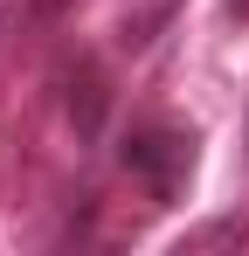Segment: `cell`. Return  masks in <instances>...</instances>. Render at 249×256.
<instances>
[{"label": "cell", "instance_id": "5b68a950", "mask_svg": "<svg viewBox=\"0 0 249 256\" xmlns=\"http://www.w3.org/2000/svg\"><path fill=\"white\" fill-rule=\"evenodd\" d=\"M228 14H236V21H249V0H228Z\"/></svg>", "mask_w": 249, "mask_h": 256}, {"label": "cell", "instance_id": "7a4b0ae2", "mask_svg": "<svg viewBox=\"0 0 249 256\" xmlns=\"http://www.w3.org/2000/svg\"><path fill=\"white\" fill-rule=\"evenodd\" d=\"M62 104H70V125H76L83 138L104 125V76H97V62H76V70L62 76Z\"/></svg>", "mask_w": 249, "mask_h": 256}, {"label": "cell", "instance_id": "3957f363", "mask_svg": "<svg viewBox=\"0 0 249 256\" xmlns=\"http://www.w3.org/2000/svg\"><path fill=\"white\" fill-rule=\"evenodd\" d=\"M173 7H180V0H138V7L124 14V35H118V42H124V48H146L166 21H173Z\"/></svg>", "mask_w": 249, "mask_h": 256}, {"label": "cell", "instance_id": "6da1fadb", "mask_svg": "<svg viewBox=\"0 0 249 256\" xmlns=\"http://www.w3.org/2000/svg\"><path fill=\"white\" fill-rule=\"evenodd\" d=\"M124 166L146 173L160 194H173V187H180V173L194 166V146H187L180 132H132V138H124Z\"/></svg>", "mask_w": 249, "mask_h": 256}, {"label": "cell", "instance_id": "277c9868", "mask_svg": "<svg viewBox=\"0 0 249 256\" xmlns=\"http://www.w3.org/2000/svg\"><path fill=\"white\" fill-rule=\"evenodd\" d=\"M208 242H249V228H236V222H214V228H201V236H187V250H208Z\"/></svg>", "mask_w": 249, "mask_h": 256}]
</instances>
